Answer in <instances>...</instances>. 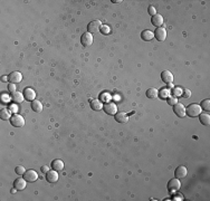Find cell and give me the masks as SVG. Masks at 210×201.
Wrapping results in <instances>:
<instances>
[{
	"label": "cell",
	"instance_id": "obj_1",
	"mask_svg": "<svg viewBox=\"0 0 210 201\" xmlns=\"http://www.w3.org/2000/svg\"><path fill=\"white\" fill-rule=\"evenodd\" d=\"M201 111H202V108L200 105L192 103V104H190L189 106L186 108V114L190 117H195V116H198L199 114H201Z\"/></svg>",
	"mask_w": 210,
	"mask_h": 201
},
{
	"label": "cell",
	"instance_id": "obj_2",
	"mask_svg": "<svg viewBox=\"0 0 210 201\" xmlns=\"http://www.w3.org/2000/svg\"><path fill=\"white\" fill-rule=\"evenodd\" d=\"M181 188V182L179 181L178 178L175 179H171V180L168 182V190H169L171 193L178 192Z\"/></svg>",
	"mask_w": 210,
	"mask_h": 201
},
{
	"label": "cell",
	"instance_id": "obj_3",
	"mask_svg": "<svg viewBox=\"0 0 210 201\" xmlns=\"http://www.w3.org/2000/svg\"><path fill=\"white\" fill-rule=\"evenodd\" d=\"M10 123L11 125H14L15 128H23L25 125V119L19 114H15L14 116L10 119Z\"/></svg>",
	"mask_w": 210,
	"mask_h": 201
},
{
	"label": "cell",
	"instance_id": "obj_4",
	"mask_svg": "<svg viewBox=\"0 0 210 201\" xmlns=\"http://www.w3.org/2000/svg\"><path fill=\"white\" fill-rule=\"evenodd\" d=\"M81 43H82V45L84 47L92 46V44H93V36H92V34L88 31L84 32L82 37H81Z\"/></svg>",
	"mask_w": 210,
	"mask_h": 201
},
{
	"label": "cell",
	"instance_id": "obj_5",
	"mask_svg": "<svg viewBox=\"0 0 210 201\" xmlns=\"http://www.w3.org/2000/svg\"><path fill=\"white\" fill-rule=\"evenodd\" d=\"M101 28H102V23H101V20H93L87 25V31L90 32V34H92V32L99 31Z\"/></svg>",
	"mask_w": 210,
	"mask_h": 201
},
{
	"label": "cell",
	"instance_id": "obj_6",
	"mask_svg": "<svg viewBox=\"0 0 210 201\" xmlns=\"http://www.w3.org/2000/svg\"><path fill=\"white\" fill-rule=\"evenodd\" d=\"M23 178L27 182H35L38 179V173L35 170H26L25 174H23Z\"/></svg>",
	"mask_w": 210,
	"mask_h": 201
},
{
	"label": "cell",
	"instance_id": "obj_7",
	"mask_svg": "<svg viewBox=\"0 0 210 201\" xmlns=\"http://www.w3.org/2000/svg\"><path fill=\"white\" fill-rule=\"evenodd\" d=\"M46 180L50 183H55L58 181V171L56 170H49V171L46 173Z\"/></svg>",
	"mask_w": 210,
	"mask_h": 201
},
{
	"label": "cell",
	"instance_id": "obj_8",
	"mask_svg": "<svg viewBox=\"0 0 210 201\" xmlns=\"http://www.w3.org/2000/svg\"><path fill=\"white\" fill-rule=\"evenodd\" d=\"M173 111H174L177 116L179 117L186 116V107H184L183 104H181V103H177L175 105H173Z\"/></svg>",
	"mask_w": 210,
	"mask_h": 201
},
{
	"label": "cell",
	"instance_id": "obj_9",
	"mask_svg": "<svg viewBox=\"0 0 210 201\" xmlns=\"http://www.w3.org/2000/svg\"><path fill=\"white\" fill-rule=\"evenodd\" d=\"M104 111H105V113L108 114V115H115V114L117 113V106L114 104V103L108 102L105 104Z\"/></svg>",
	"mask_w": 210,
	"mask_h": 201
},
{
	"label": "cell",
	"instance_id": "obj_10",
	"mask_svg": "<svg viewBox=\"0 0 210 201\" xmlns=\"http://www.w3.org/2000/svg\"><path fill=\"white\" fill-rule=\"evenodd\" d=\"M9 82L12 83V84H17V83H20L23 81V75L19 72H12L11 74H9Z\"/></svg>",
	"mask_w": 210,
	"mask_h": 201
},
{
	"label": "cell",
	"instance_id": "obj_11",
	"mask_svg": "<svg viewBox=\"0 0 210 201\" xmlns=\"http://www.w3.org/2000/svg\"><path fill=\"white\" fill-rule=\"evenodd\" d=\"M166 35H168V32H166V28H162V27L158 28V29L154 31L155 38H157L159 41H163L164 39L166 38Z\"/></svg>",
	"mask_w": 210,
	"mask_h": 201
},
{
	"label": "cell",
	"instance_id": "obj_12",
	"mask_svg": "<svg viewBox=\"0 0 210 201\" xmlns=\"http://www.w3.org/2000/svg\"><path fill=\"white\" fill-rule=\"evenodd\" d=\"M187 173H188L187 168H186V166H183V165L178 166V168L175 169V172H174L175 178H178V179H183V178H186V175H187Z\"/></svg>",
	"mask_w": 210,
	"mask_h": 201
},
{
	"label": "cell",
	"instance_id": "obj_13",
	"mask_svg": "<svg viewBox=\"0 0 210 201\" xmlns=\"http://www.w3.org/2000/svg\"><path fill=\"white\" fill-rule=\"evenodd\" d=\"M23 96H25V99L32 102L36 98V92L32 88H26L23 90Z\"/></svg>",
	"mask_w": 210,
	"mask_h": 201
},
{
	"label": "cell",
	"instance_id": "obj_14",
	"mask_svg": "<svg viewBox=\"0 0 210 201\" xmlns=\"http://www.w3.org/2000/svg\"><path fill=\"white\" fill-rule=\"evenodd\" d=\"M161 78L166 84H171L173 82V75L170 73L169 70H163L161 73Z\"/></svg>",
	"mask_w": 210,
	"mask_h": 201
},
{
	"label": "cell",
	"instance_id": "obj_15",
	"mask_svg": "<svg viewBox=\"0 0 210 201\" xmlns=\"http://www.w3.org/2000/svg\"><path fill=\"white\" fill-rule=\"evenodd\" d=\"M151 23H152V25L155 26L157 28H160V27L163 25V17L161 15H159V14H157V15H154L152 17Z\"/></svg>",
	"mask_w": 210,
	"mask_h": 201
},
{
	"label": "cell",
	"instance_id": "obj_16",
	"mask_svg": "<svg viewBox=\"0 0 210 201\" xmlns=\"http://www.w3.org/2000/svg\"><path fill=\"white\" fill-rule=\"evenodd\" d=\"M26 183L27 181L25 180V178H18L16 179V181L14 182V186H15L16 190H25L26 188Z\"/></svg>",
	"mask_w": 210,
	"mask_h": 201
},
{
	"label": "cell",
	"instance_id": "obj_17",
	"mask_svg": "<svg viewBox=\"0 0 210 201\" xmlns=\"http://www.w3.org/2000/svg\"><path fill=\"white\" fill-rule=\"evenodd\" d=\"M114 116H115L116 122H119V123H128V114L124 113V112H117Z\"/></svg>",
	"mask_w": 210,
	"mask_h": 201
},
{
	"label": "cell",
	"instance_id": "obj_18",
	"mask_svg": "<svg viewBox=\"0 0 210 201\" xmlns=\"http://www.w3.org/2000/svg\"><path fill=\"white\" fill-rule=\"evenodd\" d=\"M141 38H142L143 40L150 41L154 38V32H152L151 30H143L141 32Z\"/></svg>",
	"mask_w": 210,
	"mask_h": 201
},
{
	"label": "cell",
	"instance_id": "obj_19",
	"mask_svg": "<svg viewBox=\"0 0 210 201\" xmlns=\"http://www.w3.org/2000/svg\"><path fill=\"white\" fill-rule=\"evenodd\" d=\"M52 168L56 171H61V170L64 169V162L59 159H56L52 162Z\"/></svg>",
	"mask_w": 210,
	"mask_h": 201
},
{
	"label": "cell",
	"instance_id": "obj_20",
	"mask_svg": "<svg viewBox=\"0 0 210 201\" xmlns=\"http://www.w3.org/2000/svg\"><path fill=\"white\" fill-rule=\"evenodd\" d=\"M90 107H92V110H94V111L99 112L101 111V110H103V104L99 99H93V101L90 102Z\"/></svg>",
	"mask_w": 210,
	"mask_h": 201
},
{
	"label": "cell",
	"instance_id": "obj_21",
	"mask_svg": "<svg viewBox=\"0 0 210 201\" xmlns=\"http://www.w3.org/2000/svg\"><path fill=\"white\" fill-rule=\"evenodd\" d=\"M199 119H200V122H201L202 125L208 126L210 124V115L208 113L199 114Z\"/></svg>",
	"mask_w": 210,
	"mask_h": 201
},
{
	"label": "cell",
	"instance_id": "obj_22",
	"mask_svg": "<svg viewBox=\"0 0 210 201\" xmlns=\"http://www.w3.org/2000/svg\"><path fill=\"white\" fill-rule=\"evenodd\" d=\"M146 96L149 97V98H151V99L157 98V97L159 96V90L154 87L149 88V90H146Z\"/></svg>",
	"mask_w": 210,
	"mask_h": 201
},
{
	"label": "cell",
	"instance_id": "obj_23",
	"mask_svg": "<svg viewBox=\"0 0 210 201\" xmlns=\"http://www.w3.org/2000/svg\"><path fill=\"white\" fill-rule=\"evenodd\" d=\"M32 108L36 113H39V112L43 111V104H41L40 101H32Z\"/></svg>",
	"mask_w": 210,
	"mask_h": 201
},
{
	"label": "cell",
	"instance_id": "obj_24",
	"mask_svg": "<svg viewBox=\"0 0 210 201\" xmlns=\"http://www.w3.org/2000/svg\"><path fill=\"white\" fill-rule=\"evenodd\" d=\"M11 97H12V99L15 101V103H23V99H25L23 94L20 93V92H15V93H12Z\"/></svg>",
	"mask_w": 210,
	"mask_h": 201
},
{
	"label": "cell",
	"instance_id": "obj_25",
	"mask_svg": "<svg viewBox=\"0 0 210 201\" xmlns=\"http://www.w3.org/2000/svg\"><path fill=\"white\" fill-rule=\"evenodd\" d=\"M0 119H3V121H6V119H10V112L7 110V108H2L1 111H0Z\"/></svg>",
	"mask_w": 210,
	"mask_h": 201
},
{
	"label": "cell",
	"instance_id": "obj_26",
	"mask_svg": "<svg viewBox=\"0 0 210 201\" xmlns=\"http://www.w3.org/2000/svg\"><path fill=\"white\" fill-rule=\"evenodd\" d=\"M170 95V90H168V88H163V90H161L160 92H159V96L161 97V98H168Z\"/></svg>",
	"mask_w": 210,
	"mask_h": 201
},
{
	"label": "cell",
	"instance_id": "obj_27",
	"mask_svg": "<svg viewBox=\"0 0 210 201\" xmlns=\"http://www.w3.org/2000/svg\"><path fill=\"white\" fill-rule=\"evenodd\" d=\"M201 108L204 111H210V99H204L201 102Z\"/></svg>",
	"mask_w": 210,
	"mask_h": 201
},
{
	"label": "cell",
	"instance_id": "obj_28",
	"mask_svg": "<svg viewBox=\"0 0 210 201\" xmlns=\"http://www.w3.org/2000/svg\"><path fill=\"white\" fill-rule=\"evenodd\" d=\"M15 171H16V173H17V174L23 175V174H25V172H26V170H25V168H23V166L18 165V166H16Z\"/></svg>",
	"mask_w": 210,
	"mask_h": 201
},
{
	"label": "cell",
	"instance_id": "obj_29",
	"mask_svg": "<svg viewBox=\"0 0 210 201\" xmlns=\"http://www.w3.org/2000/svg\"><path fill=\"white\" fill-rule=\"evenodd\" d=\"M166 99H168V104H169V105H172V106H173V105L177 104V103H178V98H177L175 96L168 97Z\"/></svg>",
	"mask_w": 210,
	"mask_h": 201
},
{
	"label": "cell",
	"instance_id": "obj_30",
	"mask_svg": "<svg viewBox=\"0 0 210 201\" xmlns=\"http://www.w3.org/2000/svg\"><path fill=\"white\" fill-rule=\"evenodd\" d=\"M148 12H149L150 16L153 17L154 15H157V9H155L154 6H150L149 8H148Z\"/></svg>",
	"mask_w": 210,
	"mask_h": 201
},
{
	"label": "cell",
	"instance_id": "obj_31",
	"mask_svg": "<svg viewBox=\"0 0 210 201\" xmlns=\"http://www.w3.org/2000/svg\"><path fill=\"white\" fill-rule=\"evenodd\" d=\"M172 94H173V96H178V95H181L182 94V92H181V90L179 87H174L172 90Z\"/></svg>",
	"mask_w": 210,
	"mask_h": 201
},
{
	"label": "cell",
	"instance_id": "obj_32",
	"mask_svg": "<svg viewBox=\"0 0 210 201\" xmlns=\"http://www.w3.org/2000/svg\"><path fill=\"white\" fill-rule=\"evenodd\" d=\"M181 95H182L183 97H186V98H188V97L191 96V92H190L189 90H187V88H186V90H182V94H181Z\"/></svg>",
	"mask_w": 210,
	"mask_h": 201
},
{
	"label": "cell",
	"instance_id": "obj_33",
	"mask_svg": "<svg viewBox=\"0 0 210 201\" xmlns=\"http://www.w3.org/2000/svg\"><path fill=\"white\" fill-rule=\"evenodd\" d=\"M8 90H9V92L10 93H15V92H17L16 90V84H12V83H10V84L8 85Z\"/></svg>",
	"mask_w": 210,
	"mask_h": 201
},
{
	"label": "cell",
	"instance_id": "obj_34",
	"mask_svg": "<svg viewBox=\"0 0 210 201\" xmlns=\"http://www.w3.org/2000/svg\"><path fill=\"white\" fill-rule=\"evenodd\" d=\"M101 31H102L103 34H110V27L108 26H102Z\"/></svg>",
	"mask_w": 210,
	"mask_h": 201
},
{
	"label": "cell",
	"instance_id": "obj_35",
	"mask_svg": "<svg viewBox=\"0 0 210 201\" xmlns=\"http://www.w3.org/2000/svg\"><path fill=\"white\" fill-rule=\"evenodd\" d=\"M40 170H41V172H43V173H47V172L49 171V166H48V165H43Z\"/></svg>",
	"mask_w": 210,
	"mask_h": 201
},
{
	"label": "cell",
	"instance_id": "obj_36",
	"mask_svg": "<svg viewBox=\"0 0 210 201\" xmlns=\"http://www.w3.org/2000/svg\"><path fill=\"white\" fill-rule=\"evenodd\" d=\"M10 111L12 112V113H17L18 112V107L17 106H16V105H11V106H10Z\"/></svg>",
	"mask_w": 210,
	"mask_h": 201
},
{
	"label": "cell",
	"instance_id": "obj_37",
	"mask_svg": "<svg viewBox=\"0 0 210 201\" xmlns=\"http://www.w3.org/2000/svg\"><path fill=\"white\" fill-rule=\"evenodd\" d=\"M2 99H3L2 102H5V103H6V102H9V97H8V96H2Z\"/></svg>",
	"mask_w": 210,
	"mask_h": 201
},
{
	"label": "cell",
	"instance_id": "obj_38",
	"mask_svg": "<svg viewBox=\"0 0 210 201\" xmlns=\"http://www.w3.org/2000/svg\"><path fill=\"white\" fill-rule=\"evenodd\" d=\"M2 81H9V77H7V76H3Z\"/></svg>",
	"mask_w": 210,
	"mask_h": 201
},
{
	"label": "cell",
	"instance_id": "obj_39",
	"mask_svg": "<svg viewBox=\"0 0 210 201\" xmlns=\"http://www.w3.org/2000/svg\"><path fill=\"white\" fill-rule=\"evenodd\" d=\"M113 2H115V3H119V2H121V0H113Z\"/></svg>",
	"mask_w": 210,
	"mask_h": 201
}]
</instances>
